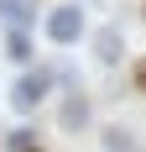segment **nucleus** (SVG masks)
<instances>
[{"mask_svg": "<svg viewBox=\"0 0 146 152\" xmlns=\"http://www.w3.org/2000/svg\"><path fill=\"white\" fill-rule=\"evenodd\" d=\"M58 121L68 126V131H84V126L94 121V105H89V94H84V89L63 94V105H58Z\"/></svg>", "mask_w": 146, "mask_h": 152, "instance_id": "5", "label": "nucleus"}, {"mask_svg": "<svg viewBox=\"0 0 146 152\" xmlns=\"http://www.w3.org/2000/svg\"><path fill=\"white\" fill-rule=\"evenodd\" d=\"M42 31H47L58 47H73V42L89 31V16H84V5H78V0H63V5H52V11H47Z\"/></svg>", "mask_w": 146, "mask_h": 152, "instance_id": "1", "label": "nucleus"}, {"mask_svg": "<svg viewBox=\"0 0 146 152\" xmlns=\"http://www.w3.org/2000/svg\"><path fill=\"white\" fill-rule=\"evenodd\" d=\"M141 152H146V147H141Z\"/></svg>", "mask_w": 146, "mask_h": 152, "instance_id": "13", "label": "nucleus"}, {"mask_svg": "<svg viewBox=\"0 0 146 152\" xmlns=\"http://www.w3.org/2000/svg\"><path fill=\"white\" fill-rule=\"evenodd\" d=\"M5 152H37V131H31V126H16V131H5Z\"/></svg>", "mask_w": 146, "mask_h": 152, "instance_id": "8", "label": "nucleus"}, {"mask_svg": "<svg viewBox=\"0 0 146 152\" xmlns=\"http://www.w3.org/2000/svg\"><path fill=\"white\" fill-rule=\"evenodd\" d=\"M47 89H52V68H21V79L11 84V110L16 115H31L47 100Z\"/></svg>", "mask_w": 146, "mask_h": 152, "instance_id": "2", "label": "nucleus"}, {"mask_svg": "<svg viewBox=\"0 0 146 152\" xmlns=\"http://www.w3.org/2000/svg\"><path fill=\"white\" fill-rule=\"evenodd\" d=\"M136 89L146 94V63H136Z\"/></svg>", "mask_w": 146, "mask_h": 152, "instance_id": "10", "label": "nucleus"}, {"mask_svg": "<svg viewBox=\"0 0 146 152\" xmlns=\"http://www.w3.org/2000/svg\"><path fill=\"white\" fill-rule=\"evenodd\" d=\"M94 63H99V68H120V63H125V37H120V21H110V26L94 31Z\"/></svg>", "mask_w": 146, "mask_h": 152, "instance_id": "3", "label": "nucleus"}, {"mask_svg": "<svg viewBox=\"0 0 146 152\" xmlns=\"http://www.w3.org/2000/svg\"><path fill=\"white\" fill-rule=\"evenodd\" d=\"M31 53H37V42H31V31H5V58L16 63V68H26Z\"/></svg>", "mask_w": 146, "mask_h": 152, "instance_id": "6", "label": "nucleus"}, {"mask_svg": "<svg viewBox=\"0 0 146 152\" xmlns=\"http://www.w3.org/2000/svg\"><path fill=\"white\" fill-rule=\"evenodd\" d=\"M37 0H0V26L5 31H31L37 26Z\"/></svg>", "mask_w": 146, "mask_h": 152, "instance_id": "4", "label": "nucleus"}, {"mask_svg": "<svg viewBox=\"0 0 146 152\" xmlns=\"http://www.w3.org/2000/svg\"><path fill=\"white\" fill-rule=\"evenodd\" d=\"M52 79H58V84H63V89H78V68H73V63H52Z\"/></svg>", "mask_w": 146, "mask_h": 152, "instance_id": "9", "label": "nucleus"}, {"mask_svg": "<svg viewBox=\"0 0 146 152\" xmlns=\"http://www.w3.org/2000/svg\"><path fill=\"white\" fill-rule=\"evenodd\" d=\"M141 21H146V0H141Z\"/></svg>", "mask_w": 146, "mask_h": 152, "instance_id": "11", "label": "nucleus"}, {"mask_svg": "<svg viewBox=\"0 0 146 152\" xmlns=\"http://www.w3.org/2000/svg\"><path fill=\"white\" fill-rule=\"evenodd\" d=\"M99 147H104V152H141L125 126H104V131H99Z\"/></svg>", "mask_w": 146, "mask_h": 152, "instance_id": "7", "label": "nucleus"}, {"mask_svg": "<svg viewBox=\"0 0 146 152\" xmlns=\"http://www.w3.org/2000/svg\"><path fill=\"white\" fill-rule=\"evenodd\" d=\"M37 152H42V147H37Z\"/></svg>", "mask_w": 146, "mask_h": 152, "instance_id": "12", "label": "nucleus"}]
</instances>
